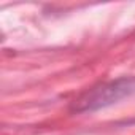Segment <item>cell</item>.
<instances>
[{"label":"cell","instance_id":"cell-1","mask_svg":"<svg viewBox=\"0 0 135 135\" xmlns=\"http://www.w3.org/2000/svg\"><path fill=\"white\" fill-rule=\"evenodd\" d=\"M133 89H135V81L127 80V78L103 83L100 86H95V88L86 91L81 97H78L73 102L72 110L76 113L95 111V110L105 108L111 103H116L118 100H121L126 95H129L130 92H133Z\"/></svg>","mask_w":135,"mask_h":135}]
</instances>
